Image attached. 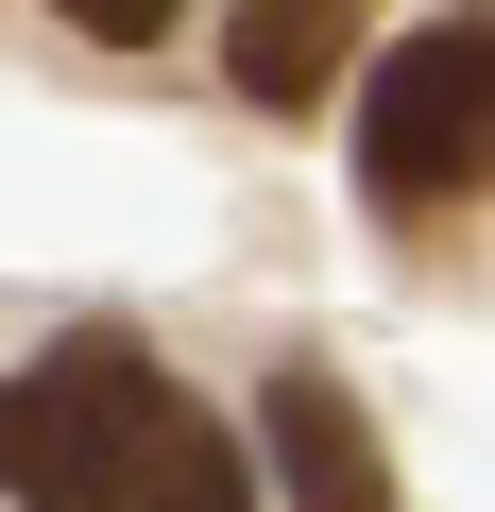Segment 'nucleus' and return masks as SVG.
<instances>
[{"instance_id":"nucleus-1","label":"nucleus","mask_w":495,"mask_h":512,"mask_svg":"<svg viewBox=\"0 0 495 512\" xmlns=\"http://www.w3.org/2000/svg\"><path fill=\"white\" fill-rule=\"evenodd\" d=\"M154 410H171V376H154L120 325L18 359V376H0V495H18V512H120Z\"/></svg>"},{"instance_id":"nucleus-5","label":"nucleus","mask_w":495,"mask_h":512,"mask_svg":"<svg viewBox=\"0 0 495 512\" xmlns=\"http://www.w3.org/2000/svg\"><path fill=\"white\" fill-rule=\"evenodd\" d=\"M120 512H257V461H239V444L171 393V410H154V444H137V495H120Z\"/></svg>"},{"instance_id":"nucleus-2","label":"nucleus","mask_w":495,"mask_h":512,"mask_svg":"<svg viewBox=\"0 0 495 512\" xmlns=\"http://www.w3.org/2000/svg\"><path fill=\"white\" fill-rule=\"evenodd\" d=\"M359 171H376L393 205L495 188V18H478V0H461L444 35H393V52H376V86H359Z\"/></svg>"},{"instance_id":"nucleus-6","label":"nucleus","mask_w":495,"mask_h":512,"mask_svg":"<svg viewBox=\"0 0 495 512\" xmlns=\"http://www.w3.org/2000/svg\"><path fill=\"white\" fill-rule=\"evenodd\" d=\"M52 18H69V35H103V52H154L188 0H52Z\"/></svg>"},{"instance_id":"nucleus-3","label":"nucleus","mask_w":495,"mask_h":512,"mask_svg":"<svg viewBox=\"0 0 495 512\" xmlns=\"http://www.w3.org/2000/svg\"><path fill=\"white\" fill-rule=\"evenodd\" d=\"M274 478H291V512H393V444L359 427V393L325 359L274 376Z\"/></svg>"},{"instance_id":"nucleus-7","label":"nucleus","mask_w":495,"mask_h":512,"mask_svg":"<svg viewBox=\"0 0 495 512\" xmlns=\"http://www.w3.org/2000/svg\"><path fill=\"white\" fill-rule=\"evenodd\" d=\"M478 18H495V0H478Z\"/></svg>"},{"instance_id":"nucleus-4","label":"nucleus","mask_w":495,"mask_h":512,"mask_svg":"<svg viewBox=\"0 0 495 512\" xmlns=\"http://www.w3.org/2000/svg\"><path fill=\"white\" fill-rule=\"evenodd\" d=\"M342 52H359V0H239V18H222V69L257 103H325Z\"/></svg>"}]
</instances>
